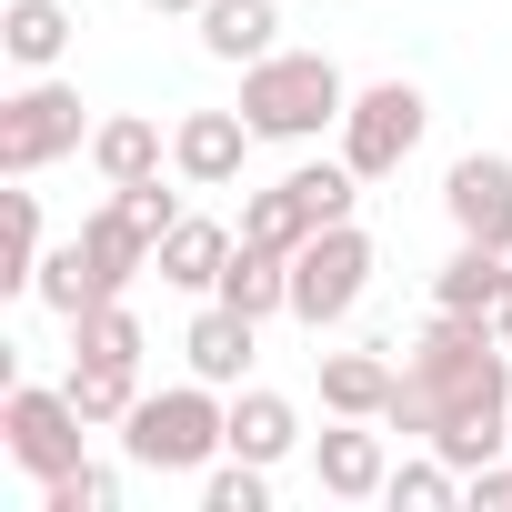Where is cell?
Returning <instances> with one entry per match:
<instances>
[{
	"label": "cell",
	"instance_id": "6da1fadb",
	"mask_svg": "<svg viewBox=\"0 0 512 512\" xmlns=\"http://www.w3.org/2000/svg\"><path fill=\"white\" fill-rule=\"evenodd\" d=\"M121 452L141 462V472H201L211 452H231V402H221V382H171V392H141L131 402V422H121Z\"/></svg>",
	"mask_w": 512,
	"mask_h": 512
},
{
	"label": "cell",
	"instance_id": "7a4b0ae2",
	"mask_svg": "<svg viewBox=\"0 0 512 512\" xmlns=\"http://www.w3.org/2000/svg\"><path fill=\"white\" fill-rule=\"evenodd\" d=\"M342 111H352V91L322 51H272V61L241 71V121L262 141H322Z\"/></svg>",
	"mask_w": 512,
	"mask_h": 512
},
{
	"label": "cell",
	"instance_id": "3957f363",
	"mask_svg": "<svg viewBox=\"0 0 512 512\" xmlns=\"http://www.w3.org/2000/svg\"><path fill=\"white\" fill-rule=\"evenodd\" d=\"M362 292H372V241H362V221H322V231L292 251V322L332 332V322L362 312Z\"/></svg>",
	"mask_w": 512,
	"mask_h": 512
},
{
	"label": "cell",
	"instance_id": "277c9868",
	"mask_svg": "<svg viewBox=\"0 0 512 512\" xmlns=\"http://www.w3.org/2000/svg\"><path fill=\"white\" fill-rule=\"evenodd\" d=\"M91 141V121H81V91L71 81H31V91H11V101H0V171H11V181H31V171H51L61 151H81Z\"/></svg>",
	"mask_w": 512,
	"mask_h": 512
},
{
	"label": "cell",
	"instance_id": "5b68a950",
	"mask_svg": "<svg viewBox=\"0 0 512 512\" xmlns=\"http://www.w3.org/2000/svg\"><path fill=\"white\" fill-rule=\"evenodd\" d=\"M422 121H432V101H422L412 81H372V91H352V111H342V161H352L362 181H392V171L422 151Z\"/></svg>",
	"mask_w": 512,
	"mask_h": 512
},
{
	"label": "cell",
	"instance_id": "8992f818",
	"mask_svg": "<svg viewBox=\"0 0 512 512\" xmlns=\"http://www.w3.org/2000/svg\"><path fill=\"white\" fill-rule=\"evenodd\" d=\"M81 402L71 392H41V382H11V402H0V452H11L31 482H61L81 462Z\"/></svg>",
	"mask_w": 512,
	"mask_h": 512
},
{
	"label": "cell",
	"instance_id": "52a82bcc",
	"mask_svg": "<svg viewBox=\"0 0 512 512\" xmlns=\"http://www.w3.org/2000/svg\"><path fill=\"white\" fill-rule=\"evenodd\" d=\"M442 211H452L462 241L512 251V161H502V151H462V161L442 171Z\"/></svg>",
	"mask_w": 512,
	"mask_h": 512
},
{
	"label": "cell",
	"instance_id": "ba28073f",
	"mask_svg": "<svg viewBox=\"0 0 512 512\" xmlns=\"http://www.w3.org/2000/svg\"><path fill=\"white\" fill-rule=\"evenodd\" d=\"M251 131L241 111H181L171 121V171L191 181V191H221V181H241V161H251Z\"/></svg>",
	"mask_w": 512,
	"mask_h": 512
},
{
	"label": "cell",
	"instance_id": "9c48e42d",
	"mask_svg": "<svg viewBox=\"0 0 512 512\" xmlns=\"http://www.w3.org/2000/svg\"><path fill=\"white\" fill-rule=\"evenodd\" d=\"M312 482H322L332 502H382V482H392L382 432H372V422H332V432H312Z\"/></svg>",
	"mask_w": 512,
	"mask_h": 512
},
{
	"label": "cell",
	"instance_id": "30bf717a",
	"mask_svg": "<svg viewBox=\"0 0 512 512\" xmlns=\"http://www.w3.org/2000/svg\"><path fill=\"white\" fill-rule=\"evenodd\" d=\"M231 251H241V231H221V221L181 211V221L161 231V251H151V272H161L171 292H221V272H231Z\"/></svg>",
	"mask_w": 512,
	"mask_h": 512
},
{
	"label": "cell",
	"instance_id": "8fae6325",
	"mask_svg": "<svg viewBox=\"0 0 512 512\" xmlns=\"http://www.w3.org/2000/svg\"><path fill=\"white\" fill-rule=\"evenodd\" d=\"M392 342H362V352H332L322 362V412L332 422H382L392 412V382H402V362H382Z\"/></svg>",
	"mask_w": 512,
	"mask_h": 512
},
{
	"label": "cell",
	"instance_id": "7c38bea8",
	"mask_svg": "<svg viewBox=\"0 0 512 512\" xmlns=\"http://www.w3.org/2000/svg\"><path fill=\"white\" fill-rule=\"evenodd\" d=\"M81 251H91V282H101V302H121V292L151 272V251H161V241H151V231H141L121 201H101V211L81 221Z\"/></svg>",
	"mask_w": 512,
	"mask_h": 512
},
{
	"label": "cell",
	"instance_id": "4fadbf2b",
	"mask_svg": "<svg viewBox=\"0 0 512 512\" xmlns=\"http://www.w3.org/2000/svg\"><path fill=\"white\" fill-rule=\"evenodd\" d=\"M191 21H201V51H211V61H241V71L282 51V41H272V31H282L272 0H201Z\"/></svg>",
	"mask_w": 512,
	"mask_h": 512
},
{
	"label": "cell",
	"instance_id": "5bb4252c",
	"mask_svg": "<svg viewBox=\"0 0 512 512\" xmlns=\"http://www.w3.org/2000/svg\"><path fill=\"white\" fill-rule=\"evenodd\" d=\"M251 332H262V322H251V312H231V302L211 292V312L181 332V352H191V372H201V382H221V392H231V382L251 372Z\"/></svg>",
	"mask_w": 512,
	"mask_h": 512
},
{
	"label": "cell",
	"instance_id": "9a60e30c",
	"mask_svg": "<svg viewBox=\"0 0 512 512\" xmlns=\"http://www.w3.org/2000/svg\"><path fill=\"white\" fill-rule=\"evenodd\" d=\"M221 302H231V312H251V322L292 312V251H272V241H241V251H231V272H221Z\"/></svg>",
	"mask_w": 512,
	"mask_h": 512
},
{
	"label": "cell",
	"instance_id": "2e32d148",
	"mask_svg": "<svg viewBox=\"0 0 512 512\" xmlns=\"http://www.w3.org/2000/svg\"><path fill=\"white\" fill-rule=\"evenodd\" d=\"M161 121H141V111H111L101 131H91V161H101V181L111 191H131V181H161Z\"/></svg>",
	"mask_w": 512,
	"mask_h": 512
},
{
	"label": "cell",
	"instance_id": "e0dca14e",
	"mask_svg": "<svg viewBox=\"0 0 512 512\" xmlns=\"http://www.w3.org/2000/svg\"><path fill=\"white\" fill-rule=\"evenodd\" d=\"M231 452H241V462L302 452V412H292L282 392H231Z\"/></svg>",
	"mask_w": 512,
	"mask_h": 512
},
{
	"label": "cell",
	"instance_id": "ac0fdd59",
	"mask_svg": "<svg viewBox=\"0 0 512 512\" xmlns=\"http://www.w3.org/2000/svg\"><path fill=\"white\" fill-rule=\"evenodd\" d=\"M0 51H11L21 71H51L71 51V11L61 0H11V11H0Z\"/></svg>",
	"mask_w": 512,
	"mask_h": 512
},
{
	"label": "cell",
	"instance_id": "d6986e66",
	"mask_svg": "<svg viewBox=\"0 0 512 512\" xmlns=\"http://www.w3.org/2000/svg\"><path fill=\"white\" fill-rule=\"evenodd\" d=\"M41 201L31 191H0V292H41Z\"/></svg>",
	"mask_w": 512,
	"mask_h": 512
},
{
	"label": "cell",
	"instance_id": "ffe728a7",
	"mask_svg": "<svg viewBox=\"0 0 512 512\" xmlns=\"http://www.w3.org/2000/svg\"><path fill=\"white\" fill-rule=\"evenodd\" d=\"M71 402H81V422L101 432V422H131V402H141V362H81L71 352V382H61Z\"/></svg>",
	"mask_w": 512,
	"mask_h": 512
},
{
	"label": "cell",
	"instance_id": "44dd1931",
	"mask_svg": "<svg viewBox=\"0 0 512 512\" xmlns=\"http://www.w3.org/2000/svg\"><path fill=\"white\" fill-rule=\"evenodd\" d=\"M502 262H512V251H492V241H462L452 262H442V282H432V302H442V312H492V292H502Z\"/></svg>",
	"mask_w": 512,
	"mask_h": 512
},
{
	"label": "cell",
	"instance_id": "7402d4cb",
	"mask_svg": "<svg viewBox=\"0 0 512 512\" xmlns=\"http://www.w3.org/2000/svg\"><path fill=\"white\" fill-rule=\"evenodd\" d=\"M312 231H322V221L302 211V191H292V181H272V191H251V201H241V241H272V251H302Z\"/></svg>",
	"mask_w": 512,
	"mask_h": 512
},
{
	"label": "cell",
	"instance_id": "603a6c76",
	"mask_svg": "<svg viewBox=\"0 0 512 512\" xmlns=\"http://www.w3.org/2000/svg\"><path fill=\"white\" fill-rule=\"evenodd\" d=\"M41 302L61 312V322H81V312H101V282H91V251H81V231L41 262Z\"/></svg>",
	"mask_w": 512,
	"mask_h": 512
},
{
	"label": "cell",
	"instance_id": "cb8c5ba5",
	"mask_svg": "<svg viewBox=\"0 0 512 512\" xmlns=\"http://www.w3.org/2000/svg\"><path fill=\"white\" fill-rule=\"evenodd\" d=\"M71 342H81V362H141V352H151L131 302H101V312H81V322H71Z\"/></svg>",
	"mask_w": 512,
	"mask_h": 512
},
{
	"label": "cell",
	"instance_id": "d4e9b609",
	"mask_svg": "<svg viewBox=\"0 0 512 512\" xmlns=\"http://www.w3.org/2000/svg\"><path fill=\"white\" fill-rule=\"evenodd\" d=\"M432 452H442L452 472H482V462H502V452H512V432H502V412H462V422H442V432H432Z\"/></svg>",
	"mask_w": 512,
	"mask_h": 512
},
{
	"label": "cell",
	"instance_id": "484cf974",
	"mask_svg": "<svg viewBox=\"0 0 512 512\" xmlns=\"http://www.w3.org/2000/svg\"><path fill=\"white\" fill-rule=\"evenodd\" d=\"M292 191H302V211H312V221H352L362 171H352V161H302V171H292Z\"/></svg>",
	"mask_w": 512,
	"mask_h": 512
},
{
	"label": "cell",
	"instance_id": "4316f807",
	"mask_svg": "<svg viewBox=\"0 0 512 512\" xmlns=\"http://www.w3.org/2000/svg\"><path fill=\"white\" fill-rule=\"evenodd\" d=\"M382 502H402V512H442V502H462V472H452L442 452H432V462H392Z\"/></svg>",
	"mask_w": 512,
	"mask_h": 512
},
{
	"label": "cell",
	"instance_id": "83f0119b",
	"mask_svg": "<svg viewBox=\"0 0 512 512\" xmlns=\"http://www.w3.org/2000/svg\"><path fill=\"white\" fill-rule=\"evenodd\" d=\"M201 512H272V462H221L211 482H201Z\"/></svg>",
	"mask_w": 512,
	"mask_h": 512
},
{
	"label": "cell",
	"instance_id": "f1b7e54d",
	"mask_svg": "<svg viewBox=\"0 0 512 512\" xmlns=\"http://www.w3.org/2000/svg\"><path fill=\"white\" fill-rule=\"evenodd\" d=\"M41 512H121V472H101V462H71L61 482H41Z\"/></svg>",
	"mask_w": 512,
	"mask_h": 512
},
{
	"label": "cell",
	"instance_id": "f546056e",
	"mask_svg": "<svg viewBox=\"0 0 512 512\" xmlns=\"http://www.w3.org/2000/svg\"><path fill=\"white\" fill-rule=\"evenodd\" d=\"M111 201H121V211H131V221L151 231V241H161V231L181 221V191H171V181H131V191H111Z\"/></svg>",
	"mask_w": 512,
	"mask_h": 512
},
{
	"label": "cell",
	"instance_id": "4dcf8cb0",
	"mask_svg": "<svg viewBox=\"0 0 512 512\" xmlns=\"http://www.w3.org/2000/svg\"><path fill=\"white\" fill-rule=\"evenodd\" d=\"M482 322H492V332L512 342V262H502V292H492V312H482Z\"/></svg>",
	"mask_w": 512,
	"mask_h": 512
},
{
	"label": "cell",
	"instance_id": "1f68e13d",
	"mask_svg": "<svg viewBox=\"0 0 512 512\" xmlns=\"http://www.w3.org/2000/svg\"><path fill=\"white\" fill-rule=\"evenodd\" d=\"M141 11H201V0H141Z\"/></svg>",
	"mask_w": 512,
	"mask_h": 512
}]
</instances>
